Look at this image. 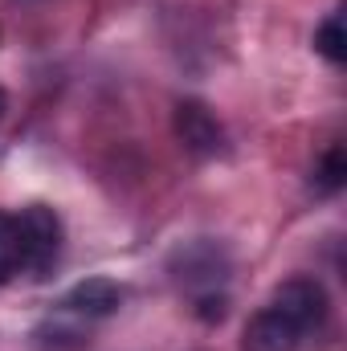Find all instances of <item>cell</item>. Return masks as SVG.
Masks as SVG:
<instances>
[{
	"instance_id": "1",
	"label": "cell",
	"mask_w": 347,
	"mask_h": 351,
	"mask_svg": "<svg viewBox=\"0 0 347 351\" xmlns=\"http://www.w3.org/2000/svg\"><path fill=\"white\" fill-rule=\"evenodd\" d=\"M16 237H21V269L29 274H49L62 254V221L45 204H29L16 217Z\"/></svg>"
},
{
	"instance_id": "2",
	"label": "cell",
	"mask_w": 347,
	"mask_h": 351,
	"mask_svg": "<svg viewBox=\"0 0 347 351\" xmlns=\"http://www.w3.org/2000/svg\"><path fill=\"white\" fill-rule=\"evenodd\" d=\"M270 306L278 315H286L302 335L315 331V327H323V319H327V294H323V286L315 278H290V282H282L274 290Z\"/></svg>"
},
{
	"instance_id": "3",
	"label": "cell",
	"mask_w": 347,
	"mask_h": 351,
	"mask_svg": "<svg viewBox=\"0 0 347 351\" xmlns=\"http://www.w3.org/2000/svg\"><path fill=\"white\" fill-rule=\"evenodd\" d=\"M176 135H180V143H184L192 156H200V160H213V156L225 152V131H221V123H217L213 110H208L204 102H196V98H184V102L176 106Z\"/></svg>"
},
{
	"instance_id": "4",
	"label": "cell",
	"mask_w": 347,
	"mask_h": 351,
	"mask_svg": "<svg viewBox=\"0 0 347 351\" xmlns=\"http://www.w3.org/2000/svg\"><path fill=\"white\" fill-rule=\"evenodd\" d=\"M172 269H176V282H184V286L217 290V282H225V274H229V258L213 241H192L172 258Z\"/></svg>"
},
{
	"instance_id": "5",
	"label": "cell",
	"mask_w": 347,
	"mask_h": 351,
	"mask_svg": "<svg viewBox=\"0 0 347 351\" xmlns=\"http://www.w3.org/2000/svg\"><path fill=\"white\" fill-rule=\"evenodd\" d=\"M298 343H302V331L274 306L258 311L241 335V351H298Z\"/></svg>"
},
{
	"instance_id": "6",
	"label": "cell",
	"mask_w": 347,
	"mask_h": 351,
	"mask_svg": "<svg viewBox=\"0 0 347 351\" xmlns=\"http://www.w3.org/2000/svg\"><path fill=\"white\" fill-rule=\"evenodd\" d=\"M123 306V286L110 278H82L70 294H66V311L86 315V319H106Z\"/></svg>"
},
{
	"instance_id": "7",
	"label": "cell",
	"mask_w": 347,
	"mask_h": 351,
	"mask_svg": "<svg viewBox=\"0 0 347 351\" xmlns=\"http://www.w3.org/2000/svg\"><path fill=\"white\" fill-rule=\"evenodd\" d=\"M315 49H319L327 62H335V66L347 58V33H344V16H339V12H331V16L315 29Z\"/></svg>"
},
{
	"instance_id": "8",
	"label": "cell",
	"mask_w": 347,
	"mask_h": 351,
	"mask_svg": "<svg viewBox=\"0 0 347 351\" xmlns=\"http://www.w3.org/2000/svg\"><path fill=\"white\" fill-rule=\"evenodd\" d=\"M21 274V237H16V217L0 213V282Z\"/></svg>"
},
{
	"instance_id": "9",
	"label": "cell",
	"mask_w": 347,
	"mask_h": 351,
	"mask_svg": "<svg viewBox=\"0 0 347 351\" xmlns=\"http://www.w3.org/2000/svg\"><path fill=\"white\" fill-rule=\"evenodd\" d=\"M344 176H347V152L339 143H331V147L319 156V164H315V184H319L323 192H335V188H344Z\"/></svg>"
},
{
	"instance_id": "10",
	"label": "cell",
	"mask_w": 347,
	"mask_h": 351,
	"mask_svg": "<svg viewBox=\"0 0 347 351\" xmlns=\"http://www.w3.org/2000/svg\"><path fill=\"white\" fill-rule=\"evenodd\" d=\"M225 311H229V298H225V294H217V290H204V294L196 298V315H200L204 323H221V319H225Z\"/></svg>"
}]
</instances>
